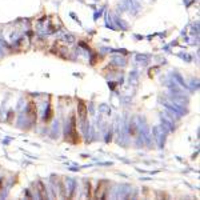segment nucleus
I'll return each mask as SVG.
<instances>
[{"label":"nucleus","instance_id":"1","mask_svg":"<svg viewBox=\"0 0 200 200\" xmlns=\"http://www.w3.org/2000/svg\"><path fill=\"white\" fill-rule=\"evenodd\" d=\"M108 183L107 182H100L97 184V188H96V192H95V197L97 199H104L105 195H107V191H108Z\"/></svg>","mask_w":200,"mask_h":200},{"label":"nucleus","instance_id":"2","mask_svg":"<svg viewBox=\"0 0 200 200\" xmlns=\"http://www.w3.org/2000/svg\"><path fill=\"white\" fill-rule=\"evenodd\" d=\"M87 112H88V110H87L86 103L80 100V101H79V110H77V114H79V116H80V119H82V120H86Z\"/></svg>","mask_w":200,"mask_h":200},{"label":"nucleus","instance_id":"3","mask_svg":"<svg viewBox=\"0 0 200 200\" xmlns=\"http://www.w3.org/2000/svg\"><path fill=\"white\" fill-rule=\"evenodd\" d=\"M28 114L36 120V107H35V104L32 103V101L29 103V105H28Z\"/></svg>","mask_w":200,"mask_h":200}]
</instances>
